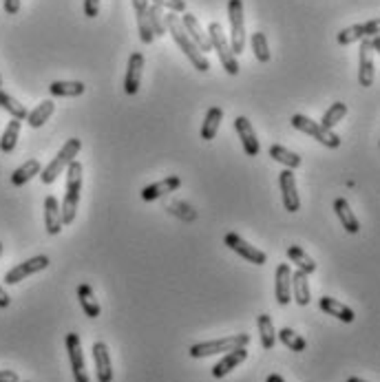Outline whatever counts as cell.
I'll use <instances>...</instances> for the list:
<instances>
[{
  "label": "cell",
  "instance_id": "6da1fadb",
  "mask_svg": "<svg viewBox=\"0 0 380 382\" xmlns=\"http://www.w3.org/2000/svg\"><path fill=\"white\" fill-rule=\"evenodd\" d=\"M164 22H166V31L173 36L175 45L186 53V58L190 60V64H192L197 71H202V73H206V71L210 69V62H208L206 55L195 47V42L188 38V34H186L184 24H181V20H179L177 13H166V16H164Z\"/></svg>",
  "mask_w": 380,
  "mask_h": 382
},
{
  "label": "cell",
  "instance_id": "7a4b0ae2",
  "mask_svg": "<svg viewBox=\"0 0 380 382\" xmlns=\"http://www.w3.org/2000/svg\"><path fill=\"white\" fill-rule=\"evenodd\" d=\"M80 190H82V164L73 160L66 166V192L60 204V215L62 225H69L76 221L78 215V204H80Z\"/></svg>",
  "mask_w": 380,
  "mask_h": 382
},
{
  "label": "cell",
  "instance_id": "7dc6e473",
  "mask_svg": "<svg viewBox=\"0 0 380 382\" xmlns=\"http://www.w3.org/2000/svg\"><path fill=\"white\" fill-rule=\"evenodd\" d=\"M347 382H367V380H363V378H347Z\"/></svg>",
  "mask_w": 380,
  "mask_h": 382
},
{
  "label": "cell",
  "instance_id": "3957f363",
  "mask_svg": "<svg viewBox=\"0 0 380 382\" xmlns=\"http://www.w3.org/2000/svg\"><path fill=\"white\" fill-rule=\"evenodd\" d=\"M80 148H82V141H80L78 137L66 139V144H64V146L60 148V153L51 160V164L45 166V168L40 171V181L45 183V186H51V183L60 177V173L66 171V166L78 157Z\"/></svg>",
  "mask_w": 380,
  "mask_h": 382
},
{
  "label": "cell",
  "instance_id": "2e32d148",
  "mask_svg": "<svg viewBox=\"0 0 380 382\" xmlns=\"http://www.w3.org/2000/svg\"><path fill=\"white\" fill-rule=\"evenodd\" d=\"M142 71H144V55L135 51V53H131L129 66H126V76H124V93L126 95H135L139 91Z\"/></svg>",
  "mask_w": 380,
  "mask_h": 382
},
{
  "label": "cell",
  "instance_id": "52a82bcc",
  "mask_svg": "<svg viewBox=\"0 0 380 382\" xmlns=\"http://www.w3.org/2000/svg\"><path fill=\"white\" fill-rule=\"evenodd\" d=\"M228 20H230V49L234 55H241L246 49V20L241 0H228Z\"/></svg>",
  "mask_w": 380,
  "mask_h": 382
},
{
  "label": "cell",
  "instance_id": "5b68a950",
  "mask_svg": "<svg viewBox=\"0 0 380 382\" xmlns=\"http://www.w3.org/2000/svg\"><path fill=\"white\" fill-rule=\"evenodd\" d=\"M290 124L294 126L297 131L309 135L312 139H316L318 144L328 146V148H339L341 146V135H336L334 131L325 129V126H321L318 122H314L312 118L307 115H301V113H297V115H292Z\"/></svg>",
  "mask_w": 380,
  "mask_h": 382
},
{
  "label": "cell",
  "instance_id": "f907efd6",
  "mask_svg": "<svg viewBox=\"0 0 380 382\" xmlns=\"http://www.w3.org/2000/svg\"><path fill=\"white\" fill-rule=\"evenodd\" d=\"M18 382H20V380H18Z\"/></svg>",
  "mask_w": 380,
  "mask_h": 382
},
{
  "label": "cell",
  "instance_id": "ba28073f",
  "mask_svg": "<svg viewBox=\"0 0 380 382\" xmlns=\"http://www.w3.org/2000/svg\"><path fill=\"white\" fill-rule=\"evenodd\" d=\"M223 243H226L232 252H237L239 257L250 261V263H255V265H265L267 263V254L261 252L259 248L255 246H250L244 236H239L237 232H228L226 236H223Z\"/></svg>",
  "mask_w": 380,
  "mask_h": 382
},
{
  "label": "cell",
  "instance_id": "277c9868",
  "mask_svg": "<svg viewBox=\"0 0 380 382\" xmlns=\"http://www.w3.org/2000/svg\"><path fill=\"white\" fill-rule=\"evenodd\" d=\"M208 40H210V47H213L219 55V62L223 64V69H226L228 76H237L239 73V62H237V55L232 53L230 49V42L226 38V34H223L221 24L219 22H210L208 27Z\"/></svg>",
  "mask_w": 380,
  "mask_h": 382
},
{
  "label": "cell",
  "instance_id": "e0dca14e",
  "mask_svg": "<svg viewBox=\"0 0 380 382\" xmlns=\"http://www.w3.org/2000/svg\"><path fill=\"white\" fill-rule=\"evenodd\" d=\"M274 296L279 305H290L292 296V270L288 263H281L274 274Z\"/></svg>",
  "mask_w": 380,
  "mask_h": 382
},
{
  "label": "cell",
  "instance_id": "9a60e30c",
  "mask_svg": "<svg viewBox=\"0 0 380 382\" xmlns=\"http://www.w3.org/2000/svg\"><path fill=\"white\" fill-rule=\"evenodd\" d=\"M234 131H237L239 139H241L244 150H246L248 157H257L259 150H261V146H259L257 133H255V129H252L250 120H248V118H244V115L234 118Z\"/></svg>",
  "mask_w": 380,
  "mask_h": 382
},
{
  "label": "cell",
  "instance_id": "30bf717a",
  "mask_svg": "<svg viewBox=\"0 0 380 382\" xmlns=\"http://www.w3.org/2000/svg\"><path fill=\"white\" fill-rule=\"evenodd\" d=\"M47 267H49V257L40 254V257H34V259L24 261V263H18L16 267H11V270L5 274V283H7V285H16V283L24 281L27 276L47 270Z\"/></svg>",
  "mask_w": 380,
  "mask_h": 382
},
{
  "label": "cell",
  "instance_id": "f6af8a7d",
  "mask_svg": "<svg viewBox=\"0 0 380 382\" xmlns=\"http://www.w3.org/2000/svg\"><path fill=\"white\" fill-rule=\"evenodd\" d=\"M9 303H11V299H9V294L0 288V309H5V307H9Z\"/></svg>",
  "mask_w": 380,
  "mask_h": 382
},
{
  "label": "cell",
  "instance_id": "d6a6232c",
  "mask_svg": "<svg viewBox=\"0 0 380 382\" xmlns=\"http://www.w3.org/2000/svg\"><path fill=\"white\" fill-rule=\"evenodd\" d=\"M259 334H261V347L263 349H272L276 345V330H274L272 316H267V314L259 316Z\"/></svg>",
  "mask_w": 380,
  "mask_h": 382
},
{
  "label": "cell",
  "instance_id": "ab89813d",
  "mask_svg": "<svg viewBox=\"0 0 380 382\" xmlns=\"http://www.w3.org/2000/svg\"><path fill=\"white\" fill-rule=\"evenodd\" d=\"M153 5L168 9L171 13H186V0H153Z\"/></svg>",
  "mask_w": 380,
  "mask_h": 382
},
{
  "label": "cell",
  "instance_id": "d4e9b609",
  "mask_svg": "<svg viewBox=\"0 0 380 382\" xmlns=\"http://www.w3.org/2000/svg\"><path fill=\"white\" fill-rule=\"evenodd\" d=\"M221 120H223V111L219 106H210L204 122H202V139H206V141L215 139L217 133H219Z\"/></svg>",
  "mask_w": 380,
  "mask_h": 382
},
{
  "label": "cell",
  "instance_id": "b9f144b4",
  "mask_svg": "<svg viewBox=\"0 0 380 382\" xmlns=\"http://www.w3.org/2000/svg\"><path fill=\"white\" fill-rule=\"evenodd\" d=\"M5 11L9 13V16H16V13L20 11V0H5Z\"/></svg>",
  "mask_w": 380,
  "mask_h": 382
},
{
  "label": "cell",
  "instance_id": "44dd1931",
  "mask_svg": "<svg viewBox=\"0 0 380 382\" xmlns=\"http://www.w3.org/2000/svg\"><path fill=\"white\" fill-rule=\"evenodd\" d=\"M318 307L325 312L328 316H334V318H339L343 323H354L356 314H354V309L343 305L341 301H336V299H330V296H323V299H318Z\"/></svg>",
  "mask_w": 380,
  "mask_h": 382
},
{
  "label": "cell",
  "instance_id": "c3c4849f",
  "mask_svg": "<svg viewBox=\"0 0 380 382\" xmlns=\"http://www.w3.org/2000/svg\"><path fill=\"white\" fill-rule=\"evenodd\" d=\"M0 257H3V243H0Z\"/></svg>",
  "mask_w": 380,
  "mask_h": 382
},
{
  "label": "cell",
  "instance_id": "4fadbf2b",
  "mask_svg": "<svg viewBox=\"0 0 380 382\" xmlns=\"http://www.w3.org/2000/svg\"><path fill=\"white\" fill-rule=\"evenodd\" d=\"M93 362H95V376L97 382H113V365H111V353L106 343L97 341L93 343Z\"/></svg>",
  "mask_w": 380,
  "mask_h": 382
},
{
  "label": "cell",
  "instance_id": "681fc988",
  "mask_svg": "<svg viewBox=\"0 0 380 382\" xmlns=\"http://www.w3.org/2000/svg\"><path fill=\"white\" fill-rule=\"evenodd\" d=\"M0 87H3V76H0Z\"/></svg>",
  "mask_w": 380,
  "mask_h": 382
},
{
  "label": "cell",
  "instance_id": "cb8c5ba5",
  "mask_svg": "<svg viewBox=\"0 0 380 382\" xmlns=\"http://www.w3.org/2000/svg\"><path fill=\"white\" fill-rule=\"evenodd\" d=\"M334 210H336V217H339V221L343 223V228L349 232V234H356L360 230V223L354 215V210L349 208L347 199H343V197H339V199L334 201Z\"/></svg>",
  "mask_w": 380,
  "mask_h": 382
},
{
  "label": "cell",
  "instance_id": "ffe728a7",
  "mask_svg": "<svg viewBox=\"0 0 380 382\" xmlns=\"http://www.w3.org/2000/svg\"><path fill=\"white\" fill-rule=\"evenodd\" d=\"M248 358V349L246 347H239V349H232L228 351L226 356H223L215 367H213V376L215 378H226L232 369H237L239 365Z\"/></svg>",
  "mask_w": 380,
  "mask_h": 382
},
{
  "label": "cell",
  "instance_id": "8992f818",
  "mask_svg": "<svg viewBox=\"0 0 380 382\" xmlns=\"http://www.w3.org/2000/svg\"><path fill=\"white\" fill-rule=\"evenodd\" d=\"M250 345V336L248 334H232L226 338H219V341H206V343H197L190 347V356L192 358H208L215 356L219 351H232L239 347H248Z\"/></svg>",
  "mask_w": 380,
  "mask_h": 382
},
{
  "label": "cell",
  "instance_id": "484cf974",
  "mask_svg": "<svg viewBox=\"0 0 380 382\" xmlns=\"http://www.w3.org/2000/svg\"><path fill=\"white\" fill-rule=\"evenodd\" d=\"M78 301H80V305L84 309V314H87L89 318L100 316V303H97L91 285H87V283H82V285L78 288Z\"/></svg>",
  "mask_w": 380,
  "mask_h": 382
},
{
  "label": "cell",
  "instance_id": "7c38bea8",
  "mask_svg": "<svg viewBox=\"0 0 380 382\" xmlns=\"http://www.w3.org/2000/svg\"><path fill=\"white\" fill-rule=\"evenodd\" d=\"M66 353L69 360H71V372H73V380L76 382H89V374H87V365H84V356H82V343L78 334H66Z\"/></svg>",
  "mask_w": 380,
  "mask_h": 382
},
{
  "label": "cell",
  "instance_id": "4316f807",
  "mask_svg": "<svg viewBox=\"0 0 380 382\" xmlns=\"http://www.w3.org/2000/svg\"><path fill=\"white\" fill-rule=\"evenodd\" d=\"M267 153H270V157H272V160H276L279 164H283V166L288 168V171H294V168H299V166L303 164L301 155H299V153H294V150H288L286 146L272 144Z\"/></svg>",
  "mask_w": 380,
  "mask_h": 382
},
{
  "label": "cell",
  "instance_id": "4dcf8cb0",
  "mask_svg": "<svg viewBox=\"0 0 380 382\" xmlns=\"http://www.w3.org/2000/svg\"><path fill=\"white\" fill-rule=\"evenodd\" d=\"M53 111H55V104L51 100H45V102H40L29 115H27V124L31 126V129H40L42 124H47L49 118L53 115Z\"/></svg>",
  "mask_w": 380,
  "mask_h": 382
},
{
  "label": "cell",
  "instance_id": "f546056e",
  "mask_svg": "<svg viewBox=\"0 0 380 382\" xmlns=\"http://www.w3.org/2000/svg\"><path fill=\"white\" fill-rule=\"evenodd\" d=\"M40 171H42V166H40V162H38V160H29V162H24L20 168H16V171H13V175H11V183H13V186H24V183L29 181V179H34L36 175H40Z\"/></svg>",
  "mask_w": 380,
  "mask_h": 382
},
{
  "label": "cell",
  "instance_id": "7402d4cb",
  "mask_svg": "<svg viewBox=\"0 0 380 382\" xmlns=\"http://www.w3.org/2000/svg\"><path fill=\"white\" fill-rule=\"evenodd\" d=\"M45 228L51 236L60 234L62 230V215H60V201L53 194L45 199Z\"/></svg>",
  "mask_w": 380,
  "mask_h": 382
},
{
  "label": "cell",
  "instance_id": "bcb514c9",
  "mask_svg": "<svg viewBox=\"0 0 380 382\" xmlns=\"http://www.w3.org/2000/svg\"><path fill=\"white\" fill-rule=\"evenodd\" d=\"M265 382H286V380H283V376L272 374V376H267V378H265Z\"/></svg>",
  "mask_w": 380,
  "mask_h": 382
},
{
  "label": "cell",
  "instance_id": "1f68e13d",
  "mask_svg": "<svg viewBox=\"0 0 380 382\" xmlns=\"http://www.w3.org/2000/svg\"><path fill=\"white\" fill-rule=\"evenodd\" d=\"M0 108H5L11 120H27V115H29V111H27L24 104H20L16 97H11L9 93H5L3 89H0Z\"/></svg>",
  "mask_w": 380,
  "mask_h": 382
},
{
  "label": "cell",
  "instance_id": "f35d334b",
  "mask_svg": "<svg viewBox=\"0 0 380 382\" xmlns=\"http://www.w3.org/2000/svg\"><path fill=\"white\" fill-rule=\"evenodd\" d=\"M137 31H139V40L144 42V45H150L155 40V34L150 29V22H148V13L146 11H139L137 13Z\"/></svg>",
  "mask_w": 380,
  "mask_h": 382
},
{
  "label": "cell",
  "instance_id": "f1b7e54d",
  "mask_svg": "<svg viewBox=\"0 0 380 382\" xmlns=\"http://www.w3.org/2000/svg\"><path fill=\"white\" fill-rule=\"evenodd\" d=\"M84 91H87V87L82 82H66V80H55L49 87V93L53 97H78Z\"/></svg>",
  "mask_w": 380,
  "mask_h": 382
},
{
  "label": "cell",
  "instance_id": "ee69618b",
  "mask_svg": "<svg viewBox=\"0 0 380 382\" xmlns=\"http://www.w3.org/2000/svg\"><path fill=\"white\" fill-rule=\"evenodd\" d=\"M131 3H133V7H135V13L148 9V0H131Z\"/></svg>",
  "mask_w": 380,
  "mask_h": 382
},
{
  "label": "cell",
  "instance_id": "60d3db41",
  "mask_svg": "<svg viewBox=\"0 0 380 382\" xmlns=\"http://www.w3.org/2000/svg\"><path fill=\"white\" fill-rule=\"evenodd\" d=\"M100 13V0H84V16L95 18Z\"/></svg>",
  "mask_w": 380,
  "mask_h": 382
},
{
  "label": "cell",
  "instance_id": "8fae6325",
  "mask_svg": "<svg viewBox=\"0 0 380 382\" xmlns=\"http://www.w3.org/2000/svg\"><path fill=\"white\" fill-rule=\"evenodd\" d=\"M378 31H380V22H378V18H374L370 22L351 24V27H347V29H341L339 36H336V40H339V45L347 47V45H354V42L365 40V38H374V36H378Z\"/></svg>",
  "mask_w": 380,
  "mask_h": 382
},
{
  "label": "cell",
  "instance_id": "74e56055",
  "mask_svg": "<svg viewBox=\"0 0 380 382\" xmlns=\"http://www.w3.org/2000/svg\"><path fill=\"white\" fill-rule=\"evenodd\" d=\"M146 13H148V22H150V29H153L155 38L166 36V22H164V11H162V7L150 5L146 9Z\"/></svg>",
  "mask_w": 380,
  "mask_h": 382
},
{
  "label": "cell",
  "instance_id": "836d02e7",
  "mask_svg": "<svg viewBox=\"0 0 380 382\" xmlns=\"http://www.w3.org/2000/svg\"><path fill=\"white\" fill-rule=\"evenodd\" d=\"M345 115H347V104L345 102H334L325 113H323V120L318 124L325 126V129H330V131H334V126L341 124Z\"/></svg>",
  "mask_w": 380,
  "mask_h": 382
},
{
  "label": "cell",
  "instance_id": "7bdbcfd3",
  "mask_svg": "<svg viewBox=\"0 0 380 382\" xmlns=\"http://www.w3.org/2000/svg\"><path fill=\"white\" fill-rule=\"evenodd\" d=\"M0 382H18V374L3 369V372H0Z\"/></svg>",
  "mask_w": 380,
  "mask_h": 382
},
{
  "label": "cell",
  "instance_id": "ac0fdd59",
  "mask_svg": "<svg viewBox=\"0 0 380 382\" xmlns=\"http://www.w3.org/2000/svg\"><path fill=\"white\" fill-rule=\"evenodd\" d=\"M179 186H181V177L171 175V177H166V179L157 181V183H150V186H144V188H142V199H144V201L162 199V197L175 192Z\"/></svg>",
  "mask_w": 380,
  "mask_h": 382
},
{
  "label": "cell",
  "instance_id": "e575fe53",
  "mask_svg": "<svg viewBox=\"0 0 380 382\" xmlns=\"http://www.w3.org/2000/svg\"><path fill=\"white\" fill-rule=\"evenodd\" d=\"M20 126H22L20 120H11L7 124L3 137H0V150H3V153H11L13 148H16L18 137H20Z\"/></svg>",
  "mask_w": 380,
  "mask_h": 382
},
{
  "label": "cell",
  "instance_id": "5bb4252c",
  "mask_svg": "<svg viewBox=\"0 0 380 382\" xmlns=\"http://www.w3.org/2000/svg\"><path fill=\"white\" fill-rule=\"evenodd\" d=\"M279 186H281V197H283V208L288 212H299L301 199L297 192V179H294V173L286 168V171L279 175Z\"/></svg>",
  "mask_w": 380,
  "mask_h": 382
},
{
  "label": "cell",
  "instance_id": "9c48e42d",
  "mask_svg": "<svg viewBox=\"0 0 380 382\" xmlns=\"http://www.w3.org/2000/svg\"><path fill=\"white\" fill-rule=\"evenodd\" d=\"M376 80V66H374V51L370 45V38L360 40V51H358V82L363 89L374 87Z\"/></svg>",
  "mask_w": 380,
  "mask_h": 382
},
{
  "label": "cell",
  "instance_id": "8d00e7d4",
  "mask_svg": "<svg viewBox=\"0 0 380 382\" xmlns=\"http://www.w3.org/2000/svg\"><path fill=\"white\" fill-rule=\"evenodd\" d=\"M276 338L281 343H283L290 351H305L307 349V341L301 336V334H297L294 330H290V327H283L279 334H276Z\"/></svg>",
  "mask_w": 380,
  "mask_h": 382
},
{
  "label": "cell",
  "instance_id": "d590c367",
  "mask_svg": "<svg viewBox=\"0 0 380 382\" xmlns=\"http://www.w3.org/2000/svg\"><path fill=\"white\" fill-rule=\"evenodd\" d=\"M250 47H252V53H255V58L259 60V62H270V58H272V53H270V45H267V38H265V34H261V31H255L250 36Z\"/></svg>",
  "mask_w": 380,
  "mask_h": 382
},
{
  "label": "cell",
  "instance_id": "83f0119b",
  "mask_svg": "<svg viewBox=\"0 0 380 382\" xmlns=\"http://www.w3.org/2000/svg\"><path fill=\"white\" fill-rule=\"evenodd\" d=\"M288 259L297 265V270H301V272H305V274H312V272H316V263H314V259L309 257V254L303 250V248H299V246H290L288 248Z\"/></svg>",
  "mask_w": 380,
  "mask_h": 382
},
{
  "label": "cell",
  "instance_id": "d6986e66",
  "mask_svg": "<svg viewBox=\"0 0 380 382\" xmlns=\"http://www.w3.org/2000/svg\"><path fill=\"white\" fill-rule=\"evenodd\" d=\"M181 20V24H184V29H186V34H188V38L195 42V47L199 49L202 53H206V51H210L213 47H210V40H208V34L202 29V24L197 22V18L192 16V13H184V16L179 18Z\"/></svg>",
  "mask_w": 380,
  "mask_h": 382
},
{
  "label": "cell",
  "instance_id": "603a6c76",
  "mask_svg": "<svg viewBox=\"0 0 380 382\" xmlns=\"http://www.w3.org/2000/svg\"><path fill=\"white\" fill-rule=\"evenodd\" d=\"M309 274L301 272V270H294L292 272V296L301 307H307L309 301H312V292H309Z\"/></svg>",
  "mask_w": 380,
  "mask_h": 382
}]
</instances>
